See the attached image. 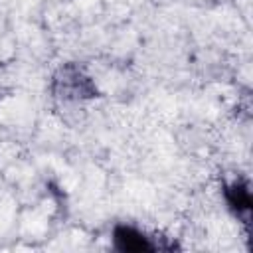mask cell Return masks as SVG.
Listing matches in <instances>:
<instances>
[{"mask_svg": "<svg viewBox=\"0 0 253 253\" xmlns=\"http://www.w3.org/2000/svg\"><path fill=\"white\" fill-rule=\"evenodd\" d=\"M51 93L59 101H87L99 97L95 81L75 63H63L53 79H51Z\"/></svg>", "mask_w": 253, "mask_h": 253, "instance_id": "1", "label": "cell"}, {"mask_svg": "<svg viewBox=\"0 0 253 253\" xmlns=\"http://www.w3.org/2000/svg\"><path fill=\"white\" fill-rule=\"evenodd\" d=\"M113 247L121 253H142V251H156L158 245L138 227L130 223H117L111 231Z\"/></svg>", "mask_w": 253, "mask_h": 253, "instance_id": "2", "label": "cell"}, {"mask_svg": "<svg viewBox=\"0 0 253 253\" xmlns=\"http://www.w3.org/2000/svg\"><path fill=\"white\" fill-rule=\"evenodd\" d=\"M223 200L227 204V210L239 217V219H249L251 213V190L247 182L235 180L231 184L223 186Z\"/></svg>", "mask_w": 253, "mask_h": 253, "instance_id": "3", "label": "cell"}]
</instances>
